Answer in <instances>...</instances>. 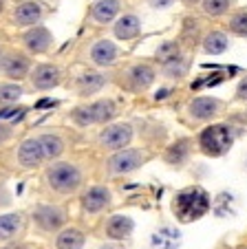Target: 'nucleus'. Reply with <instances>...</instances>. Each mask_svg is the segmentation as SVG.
Instances as JSON below:
<instances>
[{
  "label": "nucleus",
  "mask_w": 247,
  "mask_h": 249,
  "mask_svg": "<svg viewBox=\"0 0 247 249\" xmlns=\"http://www.w3.org/2000/svg\"><path fill=\"white\" fill-rule=\"evenodd\" d=\"M236 99L238 102H247V77H243L236 86Z\"/></svg>",
  "instance_id": "nucleus-32"
},
{
  "label": "nucleus",
  "mask_w": 247,
  "mask_h": 249,
  "mask_svg": "<svg viewBox=\"0 0 247 249\" xmlns=\"http://www.w3.org/2000/svg\"><path fill=\"white\" fill-rule=\"evenodd\" d=\"M22 44L29 53H47L53 44V33L47 27L38 24L22 33Z\"/></svg>",
  "instance_id": "nucleus-13"
},
{
  "label": "nucleus",
  "mask_w": 247,
  "mask_h": 249,
  "mask_svg": "<svg viewBox=\"0 0 247 249\" xmlns=\"http://www.w3.org/2000/svg\"><path fill=\"white\" fill-rule=\"evenodd\" d=\"M5 9V0H0V11Z\"/></svg>",
  "instance_id": "nucleus-37"
},
{
  "label": "nucleus",
  "mask_w": 247,
  "mask_h": 249,
  "mask_svg": "<svg viewBox=\"0 0 247 249\" xmlns=\"http://www.w3.org/2000/svg\"><path fill=\"white\" fill-rule=\"evenodd\" d=\"M223 108V102L216 97H194L188 106V113L192 119H199V122H210Z\"/></svg>",
  "instance_id": "nucleus-15"
},
{
  "label": "nucleus",
  "mask_w": 247,
  "mask_h": 249,
  "mask_svg": "<svg viewBox=\"0 0 247 249\" xmlns=\"http://www.w3.org/2000/svg\"><path fill=\"white\" fill-rule=\"evenodd\" d=\"M113 33H115V38L121 40V42H131L135 40L137 36L141 33V20L139 16L135 14H124L117 18L115 27H113Z\"/></svg>",
  "instance_id": "nucleus-18"
},
{
  "label": "nucleus",
  "mask_w": 247,
  "mask_h": 249,
  "mask_svg": "<svg viewBox=\"0 0 247 249\" xmlns=\"http://www.w3.org/2000/svg\"><path fill=\"white\" fill-rule=\"evenodd\" d=\"M148 159H150L148 150H141V148H124V150L115 152V155L106 161V168H108V172L117 177V174L135 172V170L141 168Z\"/></svg>",
  "instance_id": "nucleus-7"
},
{
  "label": "nucleus",
  "mask_w": 247,
  "mask_h": 249,
  "mask_svg": "<svg viewBox=\"0 0 247 249\" xmlns=\"http://www.w3.org/2000/svg\"><path fill=\"white\" fill-rule=\"evenodd\" d=\"M234 0H203L201 2V9H203L205 16H210V18H219V16L228 14L232 9Z\"/></svg>",
  "instance_id": "nucleus-27"
},
{
  "label": "nucleus",
  "mask_w": 247,
  "mask_h": 249,
  "mask_svg": "<svg viewBox=\"0 0 247 249\" xmlns=\"http://www.w3.org/2000/svg\"><path fill=\"white\" fill-rule=\"evenodd\" d=\"M228 47H229V38L223 31H210L203 38V51L208 55H221V53L228 51Z\"/></svg>",
  "instance_id": "nucleus-23"
},
{
  "label": "nucleus",
  "mask_w": 247,
  "mask_h": 249,
  "mask_svg": "<svg viewBox=\"0 0 247 249\" xmlns=\"http://www.w3.org/2000/svg\"><path fill=\"white\" fill-rule=\"evenodd\" d=\"M22 86L16 84V82H2L0 84V104L2 106H11V104H16L20 97H22Z\"/></svg>",
  "instance_id": "nucleus-26"
},
{
  "label": "nucleus",
  "mask_w": 247,
  "mask_h": 249,
  "mask_svg": "<svg viewBox=\"0 0 247 249\" xmlns=\"http://www.w3.org/2000/svg\"><path fill=\"white\" fill-rule=\"evenodd\" d=\"M212 207L210 194L205 192L201 185H190L174 194L172 198V214L179 223H194L203 218Z\"/></svg>",
  "instance_id": "nucleus-2"
},
{
  "label": "nucleus",
  "mask_w": 247,
  "mask_h": 249,
  "mask_svg": "<svg viewBox=\"0 0 247 249\" xmlns=\"http://www.w3.org/2000/svg\"><path fill=\"white\" fill-rule=\"evenodd\" d=\"M117 115V106L113 99H97L93 104H84L71 113L77 126H95V124H106Z\"/></svg>",
  "instance_id": "nucleus-5"
},
{
  "label": "nucleus",
  "mask_w": 247,
  "mask_h": 249,
  "mask_svg": "<svg viewBox=\"0 0 247 249\" xmlns=\"http://www.w3.org/2000/svg\"><path fill=\"white\" fill-rule=\"evenodd\" d=\"M64 152V139L53 132H44L38 137H29L16 150V159H18L20 168L24 170H36L47 161H53Z\"/></svg>",
  "instance_id": "nucleus-1"
},
{
  "label": "nucleus",
  "mask_w": 247,
  "mask_h": 249,
  "mask_svg": "<svg viewBox=\"0 0 247 249\" xmlns=\"http://www.w3.org/2000/svg\"><path fill=\"white\" fill-rule=\"evenodd\" d=\"M24 227V216L18 212H9V214H0V240H11L18 236Z\"/></svg>",
  "instance_id": "nucleus-21"
},
{
  "label": "nucleus",
  "mask_w": 247,
  "mask_h": 249,
  "mask_svg": "<svg viewBox=\"0 0 247 249\" xmlns=\"http://www.w3.org/2000/svg\"><path fill=\"white\" fill-rule=\"evenodd\" d=\"M154 77H157V71L148 62H135V64L126 66L124 71H119L121 89L131 90V93H141V90L150 89Z\"/></svg>",
  "instance_id": "nucleus-6"
},
{
  "label": "nucleus",
  "mask_w": 247,
  "mask_h": 249,
  "mask_svg": "<svg viewBox=\"0 0 247 249\" xmlns=\"http://www.w3.org/2000/svg\"><path fill=\"white\" fill-rule=\"evenodd\" d=\"M190 148L192 146L188 139H177L172 146H168L163 159H166V163H170V165H183L188 161V157H190Z\"/></svg>",
  "instance_id": "nucleus-24"
},
{
  "label": "nucleus",
  "mask_w": 247,
  "mask_h": 249,
  "mask_svg": "<svg viewBox=\"0 0 247 249\" xmlns=\"http://www.w3.org/2000/svg\"><path fill=\"white\" fill-rule=\"evenodd\" d=\"M86 243V236L75 227H66L57 234L56 238V249H82Z\"/></svg>",
  "instance_id": "nucleus-22"
},
{
  "label": "nucleus",
  "mask_w": 247,
  "mask_h": 249,
  "mask_svg": "<svg viewBox=\"0 0 247 249\" xmlns=\"http://www.w3.org/2000/svg\"><path fill=\"white\" fill-rule=\"evenodd\" d=\"M152 9H168L174 5V0H148Z\"/></svg>",
  "instance_id": "nucleus-33"
},
{
  "label": "nucleus",
  "mask_w": 247,
  "mask_h": 249,
  "mask_svg": "<svg viewBox=\"0 0 247 249\" xmlns=\"http://www.w3.org/2000/svg\"><path fill=\"white\" fill-rule=\"evenodd\" d=\"M119 0H97L91 9V18L95 20L97 24H108L119 16Z\"/></svg>",
  "instance_id": "nucleus-20"
},
{
  "label": "nucleus",
  "mask_w": 247,
  "mask_h": 249,
  "mask_svg": "<svg viewBox=\"0 0 247 249\" xmlns=\"http://www.w3.org/2000/svg\"><path fill=\"white\" fill-rule=\"evenodd\" d=\"M0 57H2V49H0Z\"/></svg>",
  "instance_id": "nucleus-38"
},
{
  "label": "nucleus",
  "mask_w": 247,
  "mask_h": 249,
  "mask_svg": "<svg viewBox=\"0 0 247 249\" xmlns=\"http://www.w3.org/2000/svg\"><path fill=\"white\" fill-rule=\"evenodd\" d=\"M135 231V221L124 214H113L106 223H104V234L111 240H126Z\"/></svg>",
  "instance_id": "nucleus-17"
},
{
  "label": "nucleus",
  "mask_w": 247,
  "mask_h": 249,
  "mask_svg": "<svg viewBox=\"0 0 247 249\" xmlns=\"http://www.w3.org/2000/svg\"><path fill=\"white\" fill-rule=\"evenodd\" d=\"M183 5H194V2H199V0H181Z\"/></svg>",
  "instance_id": "nucleus-36"
},
{
  "label": "nucleus",
  "mask_w": 247,
  "mask_h": 249,
  "mask_svg": "<svg viewBox=\"0 0 247 249\" xmlns=\"http://www.w3.org/2000/svg\"><path fill=\"white\" fill-rule=\"evenodd\" d=\"M44 14H47V9H44L42 2H36V0H22V2H18V5L14 7V14H11V22L16 24V27H38V24L42 22Z\"/></svg>",
  "instance_id": "nucleus-10"
},
{
  "label": "nucleus",
  "mask_w": 247,
  "mask_h": 249,
  "mask_svg": "<svg viewBox=\"0 0 247 249\" xmlns=\"http://www.w3.org/2000/svg\"><path fill=\"white\" fill-rule=\"evenodd\" d=\"M117 57H119V49H117V44L113 40L102 38L91 44L89 49V60L95 66H111L117 62Z\"/></svg>",
  "instance_id": "nucleus-16"
},
{
  "label": "nucleus",
  "mask_w": 247,
  "mask_h": 249,
  "mask_svg": "<svg viewBox=\"0 0 247 249\" xmlns=\"http://www.w3.org/2000/svg\"><path fill=\"white\" fill-rule=\"evenodd\" d=\"M99 146L106 150L119 152L133 141V126L131 124H108L97 137Z\"/></svg>",
  "instance_id": "nucleus-8"
},
{
  "label": "nucleus",
  "mask_w": 247,
  "mask_h": 249,
  "mask_svg": "<svg viewBox=\"0 0 247 249\" xmlns=\"http://www.w3.org/2000/svg\"><path fill=\"white\" fill-rule=\"evenodd\" d=\"M31 218L42 231H57L66 225V210L60 205H38Z\"/></svg>",
  "instance_id": "nucleus-9"
},
{
  "label": "nucleus",
  "mask_w": 247,
  "mask_h": 249,
  "mask_svg": "<svg viewBox=\"0 0 247 249\" xmlns=\"http://www.w3.org/2000/svg\"><path fill=\"white\" fill-rule=\"evenodd\" d=\"M245 119H247V113H245Z\"/></svg>",
  "instance_id": "nucleus-39"
},
{
  "label": "nucleus",
  "mask_w": 247,
  "mask_h": 249,
  "mask_svg": "<svg viewBox=\"0 0 247 249\" xmlns=\"http://www.w3.org/2000/svg\"><path fill=\"white\" fill-rule=\"evenodd\" d=\"M228 29L234 33V36H241V38H247V9H238L229 16L228 20Z\"/></svg>",
  "instance_id": "nucleus-28"
},
{
  "label": "nucleus",
  "mask_w": 247,
  "mask_h": 249,
  "mask_svg": "<svg viewBox=\"0 0 247 249\" xmlns=\"http://www.w3.org/2000/svg\"><path fill=\"white\" fill-rule=\"evenodd\" d=\"M234 143V135L225 124H212L199 135V150L208 157H223Z\"/></svg>",
  "instance_id": "nucleus-4"
},
{
  "label": "nucleus",
  "mask_w": 247,
  "mask_h": 249,
  "mask_svg": "<svg viewBox=\"0 0 247 249\" xmlns=\"http://www.w3.org/2000/svg\"><path fill=\"white\" fill-rule=\"evenodd\" d=\"M104 84H106V75H104V73H99V71H84V73H79L77 80H75V90H77V95H82V97H91V95H95L97 90H102Z\"/></svg>",
  "instance_id": "nucleus-19"
},
{
  "label": "nucleus",
  "mask_w": 247,
  "mask_h": 249,
  "mask_svg": "<svg viewBox=\"0 0 247 249\" xmlns=\"http://www.w3.org/2000/svg\"><path fill=\"white\" fill-rule=\"evenodd\" d=\"M11 137H14V128H11L9 124L0 122V146H2V143H7Z\"/></svg>",
  "instance_id": "nucleus-31"
},
{
  "label": "nucleus",
  "mask_w": 247,
  "mask_h": 249,
  "mask_svg": "<svg viewBox=\"0 0 247 249\" xmlns=\"http://www.w3.org/2000/svg\"><path fill=\"white\" fill-rule=\"evenodd\" d=\"M111 201H113V196L106 185H93V188H89L82 194V201L79 203H82V210L86 214H99V212H104L111 205Z\"/></svg>",
  "instance_id": "nucleus-14"
},
{
  "label": "nucleus",
  "mask_w": 247,
  "mask_h": 249,
  "mask_svg": "<svg viewBox=\"0 0 247 249\" xmlns=\"http://www.w3.org/2000/svg\"><path fill=\"white\" fill-rule=\"evenodd\" d=\"M181 53H179V44L174 42V40H168V42H163L161 47L157 49V57L161 60V64H166V62L174 60V57H179Z\"/></svg>",
  "instance_id": "nucleus-30"
},
{
  "label": "nucleus",
  "mask_w": 247,
  "mask_h": 249,
  "mask_svg": "<svg viewBox=\"0 0 247 249\" xmlns=\"http://www.w3.org/2000/svg\"><path fill=\"white\" fill-rule=\"evenodd\" d=\"M179 240H181V234H179V230H172V227H161L152 236V245L159 249H174L179 247Z\"/></svg>",
  "instance_id": "nucleus-25"
},
{
  "label": "nucleus",
  "mask_w": 247,
  "mask_h": 249,
  "mask_svg": "<svg viewBox=\"0 0 247 249\" xmlns=\"http://www.w3.org/2000/svg\"><path fill=\"white\" fill-rule=\"evenodd\" d=\"M0 73L5 77H9V80L29 77V73H31V60L24 53H18V51L2 53V57H0Z\"/></svg>",
  "instance_id": "nucleus-11"
},
{
  "label": "nucleus",
  "mask_w": 247,
  "mask_h": 249,
  "mask_svg": "<svg viewBox=\"0 0 247 249\" xmlns=\"http://www.w3.org/2000/svg\"><path fill=\"white\" fill-rule=\"evenodd\" d=\"M2 249H27V245H22V243H11V245H5Z\"/></svg>",
  "instance_id": "nucleus-34"
},
{
  "label": "nucleus",
  "mask_w": 247,
  "mask_h": 249,
  "mask_svg": "<svg viewBox=\"0 0 247 249\" xmlns=\"http://www.w3.org/2000/svg\"><path fill=\"white\" fill-rule=\"evenodd\" d=\"M186 71H188V62H186L183 55H179V57H174V60H170V62L163 64V73H166L168 77H183L186 75Z\"/></svg>",
  "instance_id": "nucleus-29"
},
{
  "label": "nucleus",
  "mask_w": 247,
  "mask_h": 249,
  "mask_svg": "<svg viewBox=\"0 0 247 249\" xmlns=\"http://www.w3.org/2000/svg\"><path fill=\"white\" fill-rule=\"evenodd\" d=\"M29 80H31V86L36 90H51L56 86H60L62 69L56 64H38L36 69H31Z\"/></svg>",
  "instance_id": "nucleus-12"
},
{
  "label": "nucleus",
  "mask_w": 247,
  "mask_h": 249,
  "mask_svg": "<svg viewBox=\"0 0 247 249\" xmlns=\"http://www.w3.org/2000/svg\"><path fill=\"white\" fill-rule=\"evenodd\" d=\"M44 181L47 185L57 194H73L82 188V181H84V174L75 163L69 161H57L51 163L44 170Z\"/></svg>",
  "instance_id": "nucleus-3"
},
{
  "label": "nucleus",
  "mask_w": 247,
  "mask_h": 249,
  "mask_svg": "<svg viewBox=\"0 0 247 249\" xmlns=\"http://www.w3.org/2000/svg\"><path fill=\"white\" fill-rule=\"evenodd\" d=\"M102 249H124V247H119V245H104Z\"/></svg>",
  "instance_id": "nucleus-35"
}]
</instances>
